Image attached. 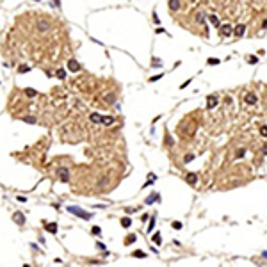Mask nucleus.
Returning a JSON list of instances; mask_svg holds the SVG:
<instances>
[{"instance_id":"f257e3e1","label":"nucleus","mask_w":267,"mask_h":267,"mask_svg":"<svg viewBox=\"0 0 267 267\" xmlns=\"http://www.w3.org/2000/svg\"><path fill=\"white\" fill-rule=\"evenodd\" d=\"M68 212H69V214L79 216V217L84 219V221H89V219L93 217V214H91V212H87V210H84V208H80V207H68Z\"/></svg>"},{"instance_id":"f03ea898","label":"nucleus","mask_w":267,"mask_h":267,"mask_svg":"<svg viewBox=\"0 0 267 267\" xmlns=\"http://www.w3.org/2000/svg\"><path fill=\"white\" fill-rule=\"evenodd\" d=\"M57 173H59L61 182H68V180H69V169L68 168H59V169H57Z\"/></svg>"},{"instance_id":"7ed1b4c3","label":"nucleus","mask_w":267,"mask_h":267,"mask_svg":"<svg viewBox=\"0 0 267 267\" xmlns=\"http://www.w3.org/2000/svg\"><path fill=\"white\" fill-rule=\"evenodd\" d=\"M68 69H69V71H80V69H82V66H80L79 61L69 59V61H68Z\"/></svg>"},{"instance_id":"20e7f679","label":"nucleus","mask_w":267,"mask_h":267,"mask_svg":"<svg viewBox=\"0 0 267 267\" xmlns=\"http://www.w3.org/2000/svg\"><path fill=\"white\" fill-rule=\"evenodd\" d=\"M244 102H246L247 105H255V103L258 102V98H257V94H255V93H247L246 96H244Z\"/></svg>"},{"instance_id":"39448f33","label":"nucleus","mask_w":267,"mask_h":267,"mask_svg":"<svg viewBox=\"0 0 267 267\" xmlns=\"http://www.w3.org/2000/svg\"><path fill=\"white\" fill-rule=\"evenodd\" d=\"M13 221L21 226V224H25V216H23L21 212H14V214H13Z\"/></svg>"},{"instance_id":"423d86ee","label":"nucleus","mask_w":267,"mask_h":267,"mask_svg":"<svg viewBox=\"0 0 267 267\" xmlns=\"http://www.w3.org/2000/svg\"><path fill=\"white\" fill-rule=\"evenodd\" d=\"M48 29H50V23L46 20H39V21H38V30H39V32H46Z\"/></svg>"},{"instance_id":"0eeeda50","label":"nucleus","mask_w":267,"mask_h":267,"mask_svg":"<svg viewBox=\"0 0 267 267\" xmlns=\"http://www.w3.org/2000/svg\"><path fill=\"white\" fill-rule=\"evenodd\" d=\"M244 30H246V25H244V23H240V25H237V27H235L233 34H235L237 38H242V36H244Z\"/></svg>"},{"instance_id":"6e6552de","label":"nucleus","mask_w":267,"mask_h":267,"mask_svg":"<svg viewBox=\"0 0 267 267\" xmlns=\"http://www.w3.org/2000/svg\"><path fill=\"white\" fill-rule=\"evenodd\" d=\"M45 230H46L48 233H54V235H55V233H57V223H46V224H45Z\"/></svg>"},{"instance_id":"1a4fd4ad","label":"nucleus","mask_w":267,"mask_h":267,"mask_svg":"<svg viewBox=\"0 0 267 267\" xmlns=\"http://www.w3.org/2000/svg\"><path fill=\"white\" fill-rule=\"evenodd\" d=\"M217 105V96H208V100H207V109H214Z\"/></svg>"},{"instance_id":"9d476101","label":"nucleus","mask_w":267,"mask_h":267,"mask_svg":"<svg viewBox=\"0 0 267 267\" xmlns=\"http://www.w3.org/2000/svg\"><path fill=\"white\" fill-rule=\"evenodd\" d=\"M232 34H233V32H232V27H230L228 23L221 27V36H224V38H228V36H232Z\"/></svg>"},{"instance_id":"9b49d317","label":"nucleus","mask_w":267,"mask_h":267,"mask_svg":"<svg viewBox=\"0 0 267 267\" xmlns=\"http://www.w3.org/2000/svg\"><path fill=\"white\" fill-rule=\"evenodd\" d=\"M185 180H187L189 185H196V182H198V176H196V173H189Z\"/></svg>"},{"instance_id":"f8f14e48","label":"nucleus","mask_w":267,"mask_h":267,"mask_svg":"<svg viewBox=\"0 0 267 267\" xmlns=\"http://www.w3.org/2000/svg\"><path fill=\"white\" fill-rule=\"evenodd\" d=\"M169 9H171V11H178V9H180V0H169Z\"/></svg>"},{"instance_id":"ddd939ff","label":"nucleus","mask_w":267,"mask_h":267,"mask_svg":"<svg viewBox=\"0 0 267 267\" xmlns=\"http://www.w3.org/2000/svg\"><path fill=\"white\" fill-rule=\"evenodd\" d=\"M21 121L23 123H29V125H36L38 123V119L34 118V116H25V118H21Z\"/></svg>"},{"instance_id":"4468645a","label":"nucleus","mask_w":267,"mask_h":267,"mask_svg":"<svg viewBox=\"0 0 267 267\" xmlns=\"http://www.w3.org/2000/svg\"><path fill=\"white\" fill-rule=\"evenodd\" d=\"M55 77H57V79H59V80H64V79H66V69L59 68V69H57V71H55Z\"/></svg>"},{"instance_id":"2eb2a0df","label":"nucleus","mask_w":267,"mask_h":267,"mask_svg":"<svg viewBox=\"0 0 267 267\" xmlns=\"http://www.w3.org/2000/svg\"><path fill=\"white\" fill-rule=\"evenodd\" d=\"M102 123L109 127V125H112V123H114V118H112V116H102Z\"/></svg>"},{"instance_id":"dca6fc26","label":"nucleus","mask_w":267,"mask_h":267,"mask_svg":"<svg viewBox=\"0 0 267 267\" xmlns=\"http://www.w3.org/2000/svg\"><path fill=\"white\" fill-rule=\"evenodd\" d=\"M89 118H91V121H93V123H102V116H100L98 112H93Z\"/></svg>"},{"instance_id":"f3484780","label":"nucleus","mask_w":267,"mask_h":267,"mask_svg":"<svg viewBox=\"0 0 267 267\" xmlns=\"http://www.w3.org/2000/svg\"><path fill=\"white\" fill-rule=\"evenodd\" d=\"M25 94H27L29 98H34V96L38 94V91H36V89H32V87H27V89H25Z\"/></svg>"},{"instance_id":"a211bd4d","label":"nucleus","mask_w":267,"mask_h":267,"mask_svg":"<svg viewBox=\"0 0 267 267\" xmlns=\"http://www.w3.org/2000/svg\"><path fill=\"white\" fill-rule=\"evenodd\" d=\"M135 240H137V235L135 233H130L128 237H127V240H125V244H134Z\"/></svg>"},{"instance_id":"6ab92c4d","label":"nucleus","mask_w":267,"mask_h":267,"mask_svg":"<svg viewBox=\"0 0 267 267\" xmlns=\"http://www.w3.org/2000/svg\"><path fill=\"white\" fill-rule=\"evenodd\" d=\"M158 199V194H150L148 198H146V205H151L153 201H157Z\"/></svg>"},{"instance_id":"aec40b11","label":"nucleus","mask_w":267,"mask_h":267,"mask_svg":"<svg viewBox=\"0 0 267 267\" xmlns=\"http://www.w3.org/2000/svg\"><path fill=\"white\" fill-rule=\"evenodd\" d=\"M130 224H132V219H130V217H123V219H121V226H123V228H128Z\"/></svg>"},{"instance_id":"412c9836","label":"nucleus","mask_w":267,"mask_h":267,"mask_svg":"<svg viewBox=\"0 0 267 267\" xmlns=\"http://www.w3.org/2000/svg\"><path fill=\"white\" fill-rule=\"evenodd\" d=\"M91 233H93V235H100V233H102V228H100V226H93V228H91Z\"/></svg>"},{"instance_id":"4be33fe9","label":"nucleus","mask_w":267,"mask_h":267,"mask_svg":"<svg viewBox=\"0 0 267 267\" xmlns=\"http://www.w3.org/2000/svg\"><path fill=\"white\" fill-rule=\"evenodd\" d=\"M210 21H212V25H216V27H219V18L216 16V14H212V16H210Z\"/></svg>"},{"instance_id":"5701e85b","label":"nucleus","mask_w":267,"mask_h":267,"mask_svg":"<svg viewBox=\"0 0 267 267\" xmlns=\"http://www.w3.org/2000/svg\"><path fill=\"white\" fill-rule=\"evenodd\" d=\"M134 257H135V258H144V257H146V253H144V251H139V249H137V251H134Z\"/></svg>"},{"instance_id":"b1692460","label":"nucleus","mask_w":267,"mask_h":267,"mask_svg":"<svg viewBox=\"0 0 267 267\" xmlns=\"http://www.w3.org/2000/svg\"><path fill=\"white\" fill-rule=\"evenodd\" d=\"M153 240H155V244H157V246H160V242H162V239H160V233H155V235H153Z\"/></svg>"},{"instance_id":"393cba45","label":"nucleus","mask_w":267,"mask_h":267,"mask_svg":"<svg viewBox=\"0 0 267 267\" xmlns=\"http://www.w3.org/2000/svg\"><path fill=\"white\" fill-rule=\"evenodd\" d=\"M153 226H155V217L150 219V226H148V232H153Z\"/></svg>"},{"instance_id":"a878e982","label":"nucleus","mask_w":267,"mask_h":267,"mask_svg":"<svg viewBox=\"0 0 267 267\" xmlns=\"http://www.w3.org/2000/svg\"><path fill=\"white\" fill-rule=\"evenodd\" d=\"M208 64L216 66V64H219V59H216V57H210V59H208Z\"/></svg>"},{"instance_id":"bb28decb","label":"nucleus","mask_w":267,"mask_h":267,"mask_svg":"<svg viewBox=\"0 0 267 267\" xmlns=\"http://www.w3.org/2000/svg\"><path fill=\"white\" fill-rule=\"evenodd\" d=\"M151 66H157V68H160V66H162L160 59H157V57H155V59H153V62H151Z\"/></svg>"},{"instance_id":"cd10ccee","label":"nucleus","mask_w":267,"mask_h":267,"mask_svg":"<svg viewBox=\"0 0 267 267\" xmlns=\"http://www.w3.org/2000/svg\"><path fill=\"white\" fill-rule=\"evenodd\" d=\"M173 228L175 230H182V223L180 221H173Z\"/></svg>"},{"instance_id":"c85d7f7f","label":"nucleus","mask_w":267,"mask_h":267,"mask_svg":"<svg viewBox=\"0 0 267 267\" xmlns=\"http://www.w3.org/2000/svg\"><path fill=\"white\" fill-rule=\"evenodd\" d=\"M18 71H20V73H27V71H30V66H20Z\"/></svg>"},{"instance_id":"c756f323","label":"nucleus","mask_w":267,"mask_h":267,"mask_svg":"<svg viewBox=\"0 0 267 267\" xmlns=\"http://www.w3.org/2000/svg\"><path fill=\"white\" fill-rule=\"evenodd\" d=\"M192 160H194V155H185V158H183V162H187V164L192 162Z\"/></svg>"},{"instance_id":"7c9ffc66","label":"nucleus","mask_w":267,"mask_h":267,"mask_svg":"<svg viewBox=\"0 0 267 267\" xmlns=\"http://www.w3.org/2000/svg\"><path fill=\"white\" fill-rule=\"evenodd\" d=\"M249 62H251V64H257V62H258V57L251 55V57H249Z\"/></svg>"},{"instance_id":"2f4dec72","label":"nucleus","mask_w":267,"mask_h":267,"mask_svg":"<svg viewBox=\"0 0 267 267\" xmlns=\"http://www.w3.org/2000/svg\"><path fill=\"white\" fill-rule=\"evenodd\" d=\"M153 21H155L157 25H158V23H160V18H158V16H157V13H153Z\"/></svg>"},{"instance_id":"473e14b6","label":"nucleus","mask_w":267,"mask_h":267,"mask_svg":"<svg viewBox=\"0 0 267 267\" xmlns=\"http://www.w3.org/2000/svg\"><path fill=\"white\" fill-rule=\"evenodd\" d=\"M105 100H107V102H114V94H107Z\"/></svg>"},{"instance_id":"72a5a7b5","label":"nucleus","mask_w":267,"mask_h":267,"mask_svg":"<svg viewBox=\"0 0 267 267\" xmlns=\"http://www.w3.org/2000/svg\"><path fill=\"white\" fill-rule=\"evenodd\" d=\"M96 246H98L102 251H105V244H102V242H96Z\"/></svg>"},{"instance_id":"f704fd0d","label":"nucleus","mask_w":267,"mask_h":267,"mask_svg":"<svg viewBox=\"0 0 267 267\" xmlns=\"http://www.w3.org/2000/svg\"><path fill=\"white\" fill-rule=\"evenodd\" d=\"M262 135H265V137H267V127H262Z\"/></svg>"},{"instance_id":"c9c22d12","label":"nucleus","mask_w":267,"mask_h":267,"mask_svg":"<svg viewBox=\"0 0 267 267\" xmlns=\"http://www.w3.org/2000/svg\"><path fill=\"white\" fill-rule=\"evenodd\" d=\"M18 201H20V203H25V201H27V199L23 198V196H18Z\"/></svg>"},{"instance_id":"e433bc0d","label":"nucleus","mask_w":267,"mask_h":267,"mask_svg":"<svg viewBox=\"0 0 267 267\" xmlns=\"http://www.w3.org/2000/svg\"><path fill=\"white\" fill-rule=\"evenodd\" d=\"M262 25H264V29H267V20L264 21V23H262Z\"/></svg>"},{"instance_id":"4c0bfd02","label":"nucleus","mask_w":267,"mask_h":267,"mask_svg":"<svg viewBox=\"0 0 267 267\" xmlns=\"http://www.w3.org/2000/svg\"><path fill=\"white\" fill-rule=\"evenodd\" d=\"M264 257H265V258H267V251H264Z\"/></svg>"},{"instance_id":"58836bf2","label":"nucleus","mask_w":267,"mask_h":267,"mask_svg":"<svg viewBox=\"0 0 267 267\" xmlns=\"http://www.w3.org/2000/svg\"><path fill=\"white\" fill-rule=\"evenodd\" d=\"M34 2H41V0H34Z\"/></svg>"}]
</instances>
